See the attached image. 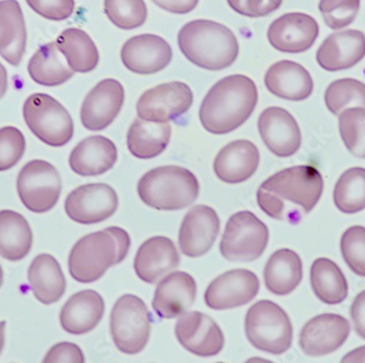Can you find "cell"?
Listing matches in <instances>:
<instances>
[{"label": "cell", "instance_id": "cell-34", "mask_svg": "<svg viewBox=\"0 0 365 363\" xmlns=\"http://www.w3.org/2000/svg\"><path fill=\"white\" fill-rule=\"evenodd\" d=\"M311 284L315 296L326 305H339L349 293L344 273L329 258H319L312 264Z\"/></svg>", "mask_w": 365, "mask_h": 363}, {"label": "cell", "instance_id": "cell-30", "mask_svg": "<svg viewBox=\"0 0 365 363\" xmlns=\"http://www.w3.org/2000/svg\"><path fill=\"white\" fill-rule=\"evenodd\" d=\"M169 122H155L137 118L127 133V147L135 157L150 159L163 153L171 140Z\"/></svg>", "mask_w": 365, "mask_h": 363}, {"label": "cell", "instance_id": "cell-51", "mask_svg": "<svg viewBox=\"0 0 365 363\" xmlns=\"http://www.w3.org/2000/svg\"><path fill=\"white\" fill-rule=\"evenodd\" d=\"M4 283V270L3 268H1V265H0V287H1V285H3Z\"/></svg>", "mask_w": 365, "mask_h": 363}, {"label": "cell", "instance_id": "cell-44", "mask_svg": "<svg viewBox=\"0 0 365 363\" xmlns=\"http://www.w3.org/2000/svg\"><path fill=\"white\" fill-rule=\"evenodd\" d=\"M230 8L247 18H262L279 9L284 0H227Z\"/></svg>", "mask_w": 365, "mask_h": 363}, {"label": "cell", "instance_id": "cell-10", "mask_svg": "<svg viewBox=\"0 0 365 363\" xmlns=\"http://www.w3.org/2000/svg\"><path fill=\"white\" fill-rule=\"evenodd\" d=\"M16 191L22 204L31 212H48L61 196V176L52 164L34 159L20 170L16 178Z\"/></svg>", "mask_w": 365, "mask_h": 363}, {"label": "cell", "instance_id": "cell-49", "mask_svg": "<svg viewBox=\"0 0 365 363\" xmlns=\"http://www.w3.org/2000/svg\"><path fill=\"white\" fill-rule=\"evenodd\" d=\"M8 73L6 70L5 65L0 63V100L5 96L8 90Z\"/></svg>", "mask_w": 365, "mask_h": 363}, {"label": "cell", "instance_id": "cell-7", "mask_svg": "<svg viewBox=\"0 0 365 363\" xmlns=\"http://www.w3.org/2000/svg\"><path fill=\"white\" fill-rule=\"evenodd\" d=\"M24 118L33 135L49 147H63L73 139V118L68 110L48 94L29 96L24 102Z\"/></svg>", "mask_w": 365, "mask_h": 363}, {"label": "cell", "instance_id": "cell-23", "mask_svg": "<svg viewBox=\"0 0 365 363\" xmlns=\"http://www.w3.org/2000/svg\"><path fill=\"white\" fill-rule=\"evenodd\" d=\"M197 285L192 275L174 272L162 278L153 301V310L162 319L180 317L196 299Z\"/></svg>", "mask_w": 365, "mask_h": 363}, {"label": "cell", "instance_id": "cell-3", "mask_svg": "<svg viewBox=\"0 0 365 363\" xmlns=\"http://www.w3.org/2000/svg\"><path fill=\"white\" fill-rule=\"evenodd\" d=\"M178 42L182 55L205 70H223L239 56V42L235 33L211 20L188 22L178 32Z\"/></svg>", "mask_w": 365, "mask_h": 363}, {"label": "cell", "instance_id": "cell-27", "mask_svg": "<svg viewBox=\"0 0 365 363\" xmlns=\"http://www.w3.org/2000/svg\"><path fill=\"white\" fill-rule=\"evenodd\" d=\"M118 161V149L112 140L102 135H93L82 140L71 151L69 166L82 177L103 175Z\"/></svg>", "mask_w": 365, "mask_h": 363}, {"label": "cell", "instance_id": "cell-29", "mask_svg": "<svg viewBox=\"0 0 365 363\" xmlns=\"http://www.w3.org/2000/svg\"><path fill=\"white\" fill-rule=\"evenodd\" d=\"M28 280L34 297L43 305L57 302L65 293V275L51 254L43 253L34 258L29 268Z\"/></svg>", "mask_w": 365, "mask_h": 363}, {"label": "cell", "instance_id": "cell-28", "mask_svg": "<svg viewBox=\"0 0 365 363\" xmlns=\"http://www.w3.org/2000/svg\"><path fill=\"white\" fill-rule=\"evenodd\" d=\"M26 47V28L21 6L16 0L0 1V56L19 65Z\"/></svg>", "mask_w": 365, "mask_h": 363}, {"label": "cell", "instance_id": "cell-46", "mask_svg": "<svg viewBox=\"0 0 365 363\" xmlns=\"http://www.w3.org/2000/svg\"><path fill=\"white\" fill-rule=\"evenodd\" d=\"M351 317L356 334L365 340V290L361 291L352 302Z\"/></svg>", "mask_w": 365, "mask_h": 363}, {"label": "cell", "instance_id": "cell-11", "mask_svg": "<svg viewBox=\"0 0 365 363\" xmlns=\"http://www.w3.org/2000/svg\"><path fill=\"white\" fill-rule=\"evenodd\" d=\"M192 89L187 84L174 81L148 90L137 102V115L143 120L169 122L182 116L192 107Z\"/></svg>", "mask_w": 365, "mask_h": 363}, {"label": "cell", "instance_id": "cell-14", "mask_svg": "<svg viewBox=\"0 0 365 363\" xmlns=\"http://www.w3.org/2000/svg\"><path fill=\"white\" fill-rule=\"evenodd\" d=\"M319 26L309 14L290 12L274 20L268 28L267 38L277 51L286 54H301L317 42Z\"/></svg>", "mask_w": 365, "mask_h": 363}, {"label": "cell", "instance_id": "cell-32", "mask_svg": "<svg viewBox=\"0 0 365 363\" xmlns=\"http://www.w3.org/2000/svg\"><path fill=\"white\" fill-rule=\"evenodd\" d=\"M32 245L28 221L14 211H0V256L10 262L21 261L30 253Z\"/></svg>", "mask_w": 365, "mask_h": 363}, {"label": "cell", "instance_id": "cell-9", "mask_svg": "<svg viewBox=\"0 0 365 363\" xmlns=\"http://www.w3.org/2000/svg\"><path fill=\"white\" fill-rule=\"evenodd\" d=\"M269 241L268 227L250 211L230 217L220 252L230 262H253L262 256Z\"/></svg>", "mask_w": 365, "mask_h": 363}, {"label": "cell", "instance_id": "cell-4", "mask_svg": "<svg viewBox=\"0 0 365 363\" xmlns=\"http://www.w3.org/2000/svg\"><path fill=\"white\" fill-rule=\"evenodd\" d=\"M130 243V236L120 227H108L82 237L69 254L71 278L83 284L96 282L110 266L124 261Z\"/></svg>", "mask_w": 365, "mask_h": 363}, {"label": "cell", "instance_id": "cell-2", "mask_svg": "<svg viewBox=\"0 0 365 363\" xmlns=\"http://www.w3.org/2000/svg\"><path fill=\"white\" fill-rule=\"evenodd\" d=\"M257 102V86L251 78L229 75L209 90L199 110V119L208 132L227 135L247 121Z\"/></svg>", "mask_w": 365, "mask_h": 363}, {"label": "cell", "instance_id": "cell-37", "mask_svg": "<svg viewBox=\"0 0 365 363\" xmlns=\"http://www.w3.org/2000/svg\"><path fill=\"white\" fill-rule=\"evenodd\" d=\"M325 104L334 115H340L348 108H365V83L351 78L331 82L326 89Z\"/></svg>", "mask_w": 365, "mask_h": 363}, {"label": "cell", "instance_id": "cell-16", "mask_svg": "<svg viewBox=\"0 0 365 363\" xmlns=\"http://www.w3.org/2000/svg\"><path fill=\"white\" fill-rule=\"evenodd\" d=\"M124 100L125 91L120 82L102 80L83 100L80 112L82 125L90 131L104 130L120 114Z\"/></svg>", "mask_w": 365, "mask_h": 363}, {"label": "cell", "instance_id": "cell-8", "mask_svg": "<svg viewBox=\"0 0 365 363\" xmlns=\"http://www.w3.org/2000/svg\"><path fill=\"white\" fill-rule=\"evenodd\" d=\"M110 327L115 346L120 352L139 354L150 337V312L139 297L125 295L113 307Z\"/></svg>", "mask_w": 365, "mask_h": 363}, {"label": "cell", "instance_id": "cell-18", "mask_svg": "<svg viewBox=\"0 0 365 363\" xmlns=\"http://www.w3.org/2000/svg\"><path fill=\"white\" fill-rule=\"evenodd\" d=\"M258 130L266 147L276 157H292L302 142L300 127L294 117L281 107H268L260 114Z\"/></svg>", "mask_w": 365, "mask_h": 363}, {"label": "cell", "instance_id": "cell-20", "mask_svg": "<svg viewBox=\"0 0 365 363\" xmlns=\"http://www.w3.org/2000/svg\"><path fill=\"white\" fill-rule=\"evenodd\" d=\"M120 58L131 73L153 75L169 65L173 51L164 38L155 34H141L129 38L123 45Z\"/></svg>", "mask_w": 365, "mask_h": 363}, {"label": "cell", "instance_id": "cell-50", "mask_svg": "<svg viewBox=\"0 0 365 363\" xmlns=\"http://www.w3.org/2000/svg\"><path fill=\"white\" fill-rule=\"evenodd\" d=\"M5 327L6 321L0 322V354L3 352L5 346Z\"/></svg>", "mask_w": 365, "mask_h": 363}, {"label": "cell", "instance_id": "cell-24", "mask_svg": "<svg viewBox=\"0 0 365 363\" xmlns=\"http://www.w3.org/2000/svg\"><path fill=\"white\" fill-rule=\"evenodd\" d=\"M259 162V151L253 142L237 140L219 152L213 162V169L221 182L242 184L255 174Z\"/></svg>", "mask_w": 365, "mask_h": 363}, {"label": "cell", "instance_id": "cell-31", "mask_svg": "<svg viewBox=\"0 0 365 363\" xmlns=\"http://www.w3.org/2000/svg\"><path fill=\"white\" fill-rule=\"evenodd\" d=\"M264 284L277 296H287L300 285L303 264L299 254L290 249L274 252L264 270Z\"/></svg>", "mask_w": 365, "mask_h": 363}, {"label": "cell", "instance_id": "cell-45", "mask_svg": "<svg viewBox=\"0 0 365 363\" xmlns=\"http://www.w3.org/2000/svg\"><path fill=\"white\" fill-rule=\"evenodd\" d=\"M45 363H83L85 356L79 346L73 342H59L53 346L43 359Z\"/></svg>", "mask_w": 365, "mask_h": 363}, {"label": "cell", "instance_id": "cell-48", "mask_svg": "<svg viewBox=\"0 0 365 363\" xmlns=\"http://www.w3.org/2000/svg\"><path fill=\"white\" fill-rule=\"evenodd\" d=\"M344 363H365V346L352 350L342 358Z\"/></svg>", "mask_w": 365, "mask_h": 363}, {"label": "cell", "instance_id": "cell-1", "mask_svg": "<svg viewBox=\"0 0 365 363\" xmlns=\"http://www.w3.org/2000/svg\"><path fill=\"white\" fill-rule=\"evenodd\" d=\"M324 191L321 172L309 165L294 166L276 172L262 182L257 203L274 219L297 223L314 210Z\"/></svg>", "mask_w": 365, "mask_h": 363}, {"label": "cell", "instance_id": "cell-40", "mask_svg": "<svg viewBox=\"0 0 365 363\" xmlns=\"http://www.w3.org/2000/svg\"><path fill=\"white\" fill-rule=\"evenodd\" d=\"M340 250L350 270L365 278V227L352 226L346 229L340 240Z\"/></svg>", "mask_w": 365, "mask_h": 363}, {"label": "cell", "instance_id": "cell-15", "mask_svg": "<svg viewBox=\"0 0 365 363\" xmlns=\"http://www.w3.org/2000/svg\"><path fill=\"white\" fill-rule=\"evenodd\" d=\"M259 291V280L248 270H232L211 282L205 293L207 305L213 310L235 309L251 302Z\"/></svg>", "mask_w": 365, "mask_h": 363}, {"label": "cell", "instance_id": "cell-33", "mask_svg": "<svg viewBox=\"0 0 365 363\" xmlns=\"http://www.w3.org/2000/svg\"><path fill=\"white\" fill-rule=\"evenodd\" d=\"M56 46L73 73H87L98 65L100 56L93 40L80 28H66L57 38Z\"/></svg>", "mask_w": 365, "mask_h": 363}, {"label": "cell", "instance_id": "cell-47", "mask_svg": "<svg viewBox=\"0 0 365 363\" xmlns=\"http://www.w3.org/2000/svg\"><path fill=\"white\" fill-rule=\"evenodd\" d=\"M153 1L161 9L175 14H190L199 3V0H153Z\"/></svg>", "mask_w": 365, "mask_h": 363}, {"label": "cell", "instance_id": "cell-38", "mask_svg": "<svg viewBox=\"0 0 365 363\" xmlns=\"http://www.w3.org/2000/svg\"><path fill=\"white\" fill-rule=\"evenodd\" d=\"M108 20L122 30H134L145 24L148 9L145 0H104Z\"/></svg>", "mask_w": 365, "mask_h": 363}, {"label": "cell", "instance_id": "cell-39", "mask_svg": "<svg viewBox=\"0 0 365 363\" xmlns=\"http://www.w3.org/2000/svg\"><path fill=\"white\" fill-rule=\"evenodd\" d=\"M339 132L350 153L365 159V108L352 107L339 115Z\"/></svg>", "mask_w": 365, "mask_h": 363}, {"label": "cell", "instance_id": "cell-42", "mask_svg": "<svg viewBox=\"0 0 365 363\" xmlns=\"http://www.w3.org/2000/svg\"><path fill=\"white\" fill-rule=\"evenodd\" d=\"M24 133L16 127L0 129V172H6L19 163L26 152Z\"/></svg>", "mask_w": 365, "mask_h": 363}, {"label": "cell", "instance_id": "cell-19", "mask_svg": "<svg viewBox=\"0 0 365 363\" xmlns=\"http://www.w3.org/2000/svg\"><path fill=\"white\" fill-rule=\"evenodd\" d=\"M220 231V219L208 205H196L182 219L178 233L180 251L190 258L204 256L212 247Z\"/></svg>", "mask_w": 365, "mask_h": 363}, {"label": "cell", "instance_id": "cell-41", "mask_svg": "<svg viewBox=\"0 0 365 363\" xmlns=\"http://www.w3.org/2000/svg\"><path fill=\"white\" fill-rule=\"evenodd\" d=\"M360 5L361 0H321L319 9L328 28L340 30L356 20Z\"/></svg>", "mask_w": 365, "mask_h": 363}, {"label": "cell", "instance_id": "cell-22", "mask_svg": "<svg viewBox=\"0 0 365 363\" xmlns=\"http://www.w3.org/2000/svg\"><path fill=\"white\" fill-rule=\"evenodd\" d=\"M180 258L174 242L163 236L145 240L137 251L135 272L143 282L155 284L175 270Z\"/></svg>", "mask_w": 365, "mask_h": 363}, {"label": "cell", "instance_id": "cell-36", "mask_svg": "<svg viewBox=\"0 0 365 363\" xmlns=\"http://www.w3.org/2000/svg\"><path fill=\"white\" fill-rule=\"evenodd\" d=\"M334 202L338 210L346 214L364 210L365 168H350L340 176L334 189Z\"/></svg>", "mask_w": 365, "mask_h": 363}, {"label": "cell", "instance_id": "cell-6", "mask_svg": "<svg viewBox=\"0 0 365 363\" xmlns=\"http://www.w3.org/2000/svg\"><path fill=\"white\" fill-rule=\"evenodd\" d=\"M245 333L256 349L268 354H284L292 344L290 317L280 305L270 300L258 301L248 309Z\"/></svg>", "mask_w": 365, "mask_h": 363}, {"label": "cell", "instance_id": "cell-5", "mask_svg": "<svg viewBox=\"0 0 365 363\" xmlns=\"http://www.w3.org/2000/svg\"><path fill=\"white\" fill-rule=\"evenodd\" d=\"M139 198L158 211H180L190 206L200 191L196 176L180 166H161L145 172L137 186Z\"/></svg>", "mask_w": 365, "mask_h": 363}, {"label": "cell", "instance_id": "cell-26", "mask_svg": "<svg viewBox=\"0 0 365 363\" xmlns=\"http://www.w3.org/2000/svg\"><path fill=\"white\" fill-rule=\"evenodd\" d=\"M264 85L270 93L284 100L300 102L313 93L314 81L300 63L281 60L270 65L264 75Z\"/></svg>", "mask_w": 365, "mask_h": 363}, {"label": "cell", "instance_id": "cell-25", "mask_svg": "<svg viewBox=\"0 0 365 363\" xmlns=\"http://www.w3.org/2000/svg\"><path fill=\"white\" fill-rule=\"evenodd\" d=\"M106 312L103 298L96 291H79L63 305L59 315L61 327L67 333L82 335L93 331Z\"/></svg>", "mask_w": 365, "mask_h": 363}, {"label": "cell", "instance_id": "cell-43", "mask_svg": "<svg viewBox=\"0 0 365 363\" xmlns=\"http://www.w3.org/2000/svg\"><path fill=\"white\" fill-rule=\"evenodd\" d=\"M29 7L41 16L52 21L71 18L75 10V0H26Z\"/></svg>", "mask_w": 365, "mask_h": 363}, {"label": "cell", "instance_id": "cell-13", "mask_svg": "<svg viewBox=\"0 0 365 363\" xmlns=\"http://www.w3.org/2000/svg\"><path fill=\"white\" fill-rule=\"evenodd\" d=\"M175 335L182 348L202 358L217 356L225 347V336L218 324L198 311L184 313L178 319Z\"/></svg>", "mask_w": 365, "mask_h": 363}, {"label": "cell", "instance_id": "cell-17", "mask_svg": "<svg viewBox=\"0 0 365 363\" xmlns=\"http://www.w3.org/2000/svg\"><path fill=\"white\" fill-rule=\"evenodd\" d=\"M350 335L346 317L325 313L309 320L300 333V346L309 357H323L339 349Z\"/></svg>", "mask_w": 365, "mask_h": 363}, {"label": "cell", "instance_id": "cell-21", "mask_svg": "<svg viewBox=\"0 0 365 363\" xmlns=\"http://www.w3.org/2000/svg\"><path fill=\"white\" fill-rule=\"evenodd\" d=\"M364 57L365 36L358 30L334 33L324 41L317 53L319 67L329 73L350 69Z\"/></svg>", "mask_w": 365, "mask_h": 363}, {"label": "cell", "instance_id": "cell-12", "mask_svg": "<svg viewBox=\"0 0 365 363\" xmlns=\"http://www.w3.org/2000/svg\"><path fill=\"white\" fill-rule=\"evenodd\" d=\"M118 196L106 184L78 186L66 199L65 211L71 221L82 225L101 223L114 215Z\"/></svg>", "mask_w": 365, "mask_h": 363}, {"label": "cell", "instance_id": "cell-35", "mask_svg": "<svg viewBox=\"0 0 365 363\" xmlns=\"http://www.w3.org/2000/svg\"><path fill=\"white\" fill-rule=\"evenodd\" d=\"M28 71L33 81L48 88L65 83L75 73L61 58L56 43L41 47L29 61Z\"/></svg>", "mask_w": 365, "mask_h": 363}]
</instances>
